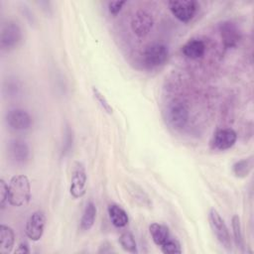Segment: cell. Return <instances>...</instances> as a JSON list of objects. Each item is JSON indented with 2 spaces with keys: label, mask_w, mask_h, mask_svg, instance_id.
<instances>
[{
  "label": "cell",
  "mask_w": 254,
  "mask_h": 254,
  "mask_svg": "<svg viewBox=\"0 0 254 254\" xmlns=\"http://www.w3.org/2000/svg\"><path fill=\"white\" fill-rule=\"evenodd\" d=\"M31 199V185L27 176L17 175L8 184V202L13 206H25Z\"/></svg>",
  "instance_id": "obj_1"
},
{
  "label": "cell",
  "mask_w": 254,
  "mask_h": 254,
  "mask_svg": "<svg viewBox=\"0 0 254 254\" xmlns=\"http://www.w3.org/2000/svg\"><path fill=\"white\" fill-rule=\"evenodd\" d=\"M208 220L209 225L216 239L220 243V245L227 251L232 250L233 240L230 236L227 225L225 224L223 218L219 214V212L215 208H210L208 212Z\"/></svg>",
  "instance_id": "obj_2"
},
{
  "label": "cell",
  "mask_w": 254,
  "mask_h": 254,
  "mask_svg": "<svg viewBox=\"0 0 254 254\" xmlns=\"http://www.w3.org/2000/svg\"><path fill=\"white\" fill-rule=\"evenodd\" d=\"M166 117L173 128L182 129L187 125L190 118L189 107L183 100L174 99L167 106Z\"/></svg>",
  "instance_id": "obj_3"
},
{
  "label": "cell",
  "mask_w": 254,
  "mask_h": 254,
  "mask_svg": "<svg viewBox=\"0 0 254 254\" xmlns=\"http://www.w3.org/2000/svg\"><path fill=\"white\" fill-rule=\"evenodd\" d=\"M23 39L21 27L14 21H8L1 27L0 47L3 51H11L17 48Z\"/></svg>",
  "instance_id": "obj_4"
},
{
  "label": "cell",
  "mask_w": 254,
  "mask_h": 254,
  "mask_svg": "<svg viewBox=\"0 0 254 254\" xmlns=\"http://www.w3.org/2000/svg\"><path fill=\"white\" fill-rule=\"evenodd\" d=\"M169 57L168 48L163 44H152L148 46L143 53V62L149 68H155L163 65Z\"/></svg>",
  "instance_id": "obj_5"
},
{
  "label": "cell",
  "mask_w": 254,
  "mask_h": 254,
  "mask_svg": "<svg viewBox=\"0 0 254 254\" xmlns=\"http://www.w3.org/2000/svg\"><path fill=\"white\" fill-rule=\"evenodd\" d=\"M172 14L181 22H189L195 15L198 4L194 0H173L168 3Z\"/></svg>",
  "instance_id": "obj_6"
},
{
  "label": "cell",
  "mask_w": 254,
  "mask_h": 254,
  "mask_svg": "<svg viewBox=\"0 0 254 254\" xmlns=\"http://www.w3.org/2000/svg\"><path fill=\"white\" fill-rule=\"evenodd\" d=\"M86 171L84 165L80 162H75L73 164L69 192L74 198H79L85 193V185H86Z\"/></svg>",
  "instance_id": "obj_7"
},
{
  "label": "cell",
  "mask_w": 254,
  "mask_h": 254,
  "mask_svg": "<svg viewBox=\"0 0 254 254\" xmlns=\"http://www.w3.org/2000/svg\"><path fill=\"white\" fill-rule=\"evenodd\" d=\"M46 220V215L42 210L34 211L26 222L25 232L28 238H30L32 241L40 240L44 233Z\"/></svg>",
  "instance_id": "obj_8"
},
{
  "label": "cell",
  "mask_w": 254,
  "mask_h": 254,
  "mask_svg": "<svg viewBox=\"0 0 254 254\" xmlns=\"http://www.w3.org/2000/svg\"><path fill=\"white\" fill-rule=\"evenodd\" d=\"M153 17L146 10H137L131 19V29L133 33L139 37L144 38L149 34L153 27Z\"/></svg>",
  "instance_id": "obj_9"
},
{
  "label": "cell",
  "mask_w": 254,
  "mask_h": 254,
  "mask_svg": "<svg viewBox=\"0 0 254 254\" xmlns=\"http://www.w3.org/2000/svg\"><path fill=\"white\" fill-rule=\"evenodd\" d=\"M221 41L225 48H235L241 40V32L238 26L229 20L222 21L218 25Z\"/></svg>",
  "instance_id": "obj_10"
},
{
  "label": "cell",
  "mask_w": 254,
  "mask_h": 254,
  "mask_svg": "<svg viewBox=\"0 0 254 254\" xmlns=\"http://www.w3.org/2000/svg\"><path fill=\"white\" fill-rule=\"evenodd\" d=\"M6 122L10 128L22 131L27 130L32 126L33 120L31 115L24 109L15 108L6 114Z\"/></svg>",
  "instance_id": "obj_11"
},
{
  "label": "cell",
  "mask_w": 254,
  "mask_h": 254,
  "mask_svg": "<svg viewBox=\"0 0 254 254\" xmlns=\"http://www.w3.org/2000/svg\"><path fill=\"white\" fill-rule=\"evenodd\" d=\"M237 140L236 132L231 128H223L217 130L210 141V146L215 150H227L231 148Z\"/></svg>",
  "instance_id": "obj_12"
},
{
  "label": "cell",
  "mask_w": 254,
  "mask_h": 254,
  "mask_svg": "<svg viewBox=\"0 0 254 254\" xmlns=\"http://www.w3.org/2000/svg\"><path fill=\"white\" fill-rule=\"evenodd\" d=\"M8 154L15 163L25 164L30 158V148L25 141L14 139L8 144Z\"/></svg>",
  "instance_id": "obj_13"
},
{
  "label": "cell",
  "mask_w": 254,
  "mask_h": 254,
  "mask_svg": "<svg viewBox=\"0 0 254 254\" xmlns=\"http://www.w3.org/2000/svg\"><path fill=\"white\" fill-rule=\"evenodd\" d=\"M182 52L188 59L196 60L204 55L205 44L199 39H190L183 46Z\"/></svg>",
  "instance_id": "obj_14"
},
{
  "label": "cell",
  "mask_w": 254,
  "mask_h": 254,
  "mask_svg": "<svg viewBox=\"0 0 254 254\" xmlns=\"http://www.w3.org/2000/svg\"><path fill=\"white\" fill-rule=\"evenodd\" d=\"M15 244L14 230L5 224L0 225V253L8 254L12 251Z\"/></svg>",
  "instance_id": "obj_15"
},
{
  "label": "cell",
  "mask_w": 254,
  "mask_h": 254,
  "mask_svg": "<svg viewBox=\"0 0 254 254\" xmlns=\"http://www.w3.org/2000/svg\"><path fill=\"white\" fill-rule=\"evenodd\" d=\"M108 214L112 224L116 227H124L129 222V217L126 211L117 204H110L108 206Z\"/></svg>",
  "instance_id": "obj_16"
},
{
  "label": "cell",
  "mask_w": 254,
  "mask_h": 254,
  "mask_svg": "<svg viewBox=\"0 0 254 254\" xmlns=\"http://www.w3.org/2000/svg\"><path fill=\"white\" fill-rule=\"evenodd\" d=\"M149 232L154 243L158 246L163 245L170 239V230L169 228L161 223H152L149 226Z\"/></svg>",
  "instance_id": "obj_17"
},
{
  "label": "cell",
  "mask_w": 254,
  "mask_h": 254,
  "mask_svg": "<svg viewBox=\"0 0 254 254\" xmlns=\"http://www.w3.org/2000/svg\"><path fill=\"white\" fill-rule=\"evenodd\" d=\"M96 213H97V208L93 201H88L84 207V210L82 212V216L80 219L79 227L83 231L89 230L95 221L96 218Z\"/></svg>",
  "instance_id": "obj_18"
},
{
  "label": "cell",
  "mask_w": 254,
  "mask_h": 254,
  "mask_svg": "<svg viewBox=\"0 0 254 254\" xmlns=\"http://www.w3.org/2000/svg\"><path fill=\"white\" fill-rule=\"evenodd\" d=\"M254 167L253 157L242 159L237 161L232 166V172L237 178H246L250 175Z\"/></svg>",
  "instance_id": "obj_19"
},
{
  "label": "cell",
  "mask_w": 254,
  "mask_h": 254,
  "mask_svg": "<svg viewBox=\"0 0 254 254\" xmlns=\"http://www.w3.org/2000/svg\"><path fill=\"white\" fill-rule=\"evenodd\" d=\"M128 191L131 195V197L140 205L142 206H150L152 204L148 194L144 191V190H142L139 186L134 185V184H130L128 186Z\"/></svg>",
  "instance_id": "obj_20"
},
{
  "label": "cell",
  "mask_w": 254,
  "mask_h": 254,
  "mask_svg": "<svg viewBox=\"0 0 254 254\" xmlns=\"http://www.w3.org/2000/svg\"><path fill=\"white\" fill-rule=\"evenodd\" d=\"M231 226H232V231H233L234 244L238 249L243 251L244 250V238H243V233H242L240 217L237 214H234L232 216Z\"/></svg>",
  "instance_id": "obj_21"
},
{
  "label": "cell",
  "mask_w": 254,
  "mask_h": 254,
  "mask_svg": "<svg viewBox=\"0 0 254 254\" xmlns=\"http://www.w3.org/2000/svg\"><path fill=\"white\" fill-rule=\"evenodd\" d=\"M119 243H120L121 247L127 252H130V253H137L138 252L135 237L129 231H125V232L121 233V235L119 237Z\"/></svg>",
  "instance_id": "obj_22"
},
{
  "label": "cell",
  "mask_w": 254,
  "mask_h": 254,
  "mask_svg": "<svg viewBox=\"0 0 254 254\" xmlns=\"http://www.w3.org/2000/svg\"><path fill=\"white\" fill-rule=\"evenodd\" d=\"M161 251L165 254H180L183 252L179 241L171 238L163 245H161Z\"/></svg>",
  "instance_id": "obj_23"
},
{
  "label": "cell",
  "mask_w": 254,
  "mask_h": 254,
  "mask_svg": "<svg viewBox=\"0 0 254 254\" xmlns=\"http://www.w3.org/2000/svg\"><path fill=\"white\" fill-rule=\"evenodd\" d=\"M92 93H93V96H94V98L96 99V101H97V102L99 103V105L101 106V108H102L105 112H107L108 114H112L113 109H112L111 105L109 104V102L107 101V99L105 98V96H104L95 86L92 87Z\"/></svg>",
  "instance_id": "obj_24"
},
{
  "label": "cell",
  "mask_w": 254,
  "mask_h": 254,
  "mask_svg": "<svg viewBox=\"0 0 254 254\" xmlns=\"http://www.w3.org/2000/svg\"><path fill=\"white\" fill-rule=\"evenodd\" d=\"M72 141H73V136H72V130L67 126L65 129V135H64V141L63 145V151L62 154L63 156H65L66 154L69 153L71 147H72Z\"/></svg>",
  "instance_id": "obj_25"
},
{
  "label": "cell",
  "mask_w": 254,
  "mask_h": 254,
  "mask_svg": "<svg viewBox=\"0 0 254 254\" xmlns=\"http://www.w3.org/2000/svg\"><path fill=\"white\" fill-rule=\"evenodd\" d=\"M8 203V185L4 180H0V206L1 208H5Z\"/></svg>",
  "instance_id": "obj_26"
},
{
  "label": "cell",
  "mask_w": 254,
  "mask_h": 254,
  "mask_svg": "<svg viewBox=\"0 0 254 254\" xmlns=\"http://www.w3.org/2000/svg\"><path fill=\"white\" fill-rule=\"evenodd\" d=\"M126 1H111L108 3V11L112 15H117L122 7L125 5Z\"/></svg>",
  "instance_id": "obj_27"
},
{
  "label": "cell",
  "mask_w": 254,
  "mask_h": 254,
  "mask_svg": "<svg viewBox=\"0 0 254 254\" xmlns=\"http://www.w3.org/2000/svg\"><path fill=\"white\" fill-rule=\"evenodd\" d=\"M15 253H21V254H26V253H30V248L29 245L26 242H22L18 245L17 249L15 250Z\"/></svg>",
  "instance_id": "obj_28"
},
{
  "label": "cell",
  "mask_w": 254,
  "mask_h": 254,
  "mask_svg": "<svg viewBox=\"0 0 254 254\" xmlns=\"http://www.w3.org/2000/svg\"><path fill=\"white\" fill-rule=\"evenodd\" d=\"M104 246V248L101 246V249H99V253H110L113 252L114 250L112 249V245H110L109 243H103L102 244Z\"/></svg>",
  "instance_id": "obj_29"
}]
</instances>
